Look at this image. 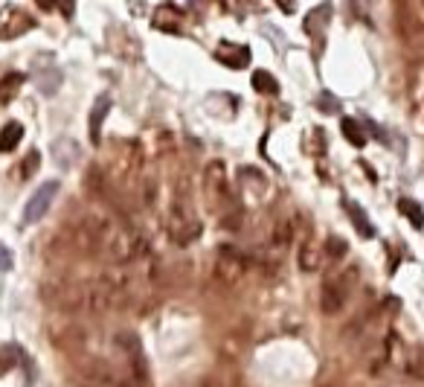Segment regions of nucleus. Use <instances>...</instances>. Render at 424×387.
Listing matches in <instances>:
<instances>
[{"instance_id": "f257e3e1", "label": "nucleus", "mask_w": 424, "mask_h": 387, "mask_svg": "<svg viewBox=\"0 0 424 387\" xmlns=\"http://www.w3.org/2000/svg\"><path fill=\"white\" fill-rule=\"evenodd\" d=\"M204 198L209 204V210L215 213V218L227 230L242 227V207H238V201L233 196L227 166H224L221 160H209L206 163V169H204Z\"/></svg>"}, {"instance_id": "f03ea898", "label": "nucleus", "mask_w": 424, "mask_h": 387, "mask_svg": "<svg viewBox=\"0 0 424 387\" xmlns=\"http://www.w3.org/2000/svg\"><path fill=\"white\" fill-rule=\"evenodd\" d=\"M201 218H197L192 201L186 198V192H183V187H177L172 204H168V213H166V233L168 239H172L175 245L186 247L192 245L197 236H201Z\"/></svg>"}, {"instance_id": "7ed1b4c3", "label": "nucleus", "mask_w": 424, "mask_h": 387, "mask_svg": "<svg viewBox=\"0 0 424 387\" xmlns=\"http://www.w3.org/2000/svg\"><path fill=\"white\" fill-rule=\"evenodd\" d=\"M355 280H358L355 268H343V271H334L331 276H326V283H322V300H320L322 312L326 314L340 312L351 297V285H355Z\"/></svg>"}, {"instance_id": "20e7f679", "label": "nucleus", "mask_w": 424, "mask_h": 387, "mask_svg": "<svg viewBox=\"0 0 424 387\" xmlns=\"http://www.w3.org/2000/svg\"><path fill=\"white\" fill-rule=\"evenodd\" d=\"M247 256L242 251H235V247L230 245H221L218 247V254H215V280L224 283V285H238V283H244V276H247Z\"/></svg>"}, {"instance_id": "39448f33", "label": "nucleus", "mask_w": 424, "mask_h": 387, "mask_svg": "<svg viewBox=\"0 0 424 387\" xmlns=\"http://www.w3.org/2000/svg\"><path fill=\"white\" fill-rule=\"evenodd\" d=\"M35 26H38V21L15 3H6L3 9H0V41H15L26 32H32Z\"/></svg>"}, {"instance_id": "423d86ee", "label": "nucleus", "mask_w": 424, "mask_h": 387, "mask_svg": "<svg viewBox=\"0 0 424 387\" xmlns=\"http://www.w3.org/2000/svg\"><path fill=\"white\" fill-rule=\"evenodd\" d=\"M331 15H334V6L331 3H320V6L311 9L305 15V21H302V32L314 41V55L322 53V41H326V30L331 23Z\"/></svg>"}, {"instance_id": "0eeeda50", "label": "nucleus", "mask_w": 424, "mask_h": 387, "mask_svg": "<svg viewBox=\"0 0 424 387\" xmlns=\"http://www.w3.org/2000/svg\"><path fill=\"white\" fill-rule=\"evenodd\" d=\"M59 189L61 184L59 181H47V184H41L35 189V196L26 201V210H23V225H35V221H41L47 216L50 210V204L55 201V196H59Z\"/></svg>"}, {"instance_id": "6e6552de", "label": "nucleus", "mask_w": 424, "mask_h": 387, "mask_svg": "<svg viewBox=\"0 0 424 387\" xmlns=\"http://www.w3.org/2000/svg\"><path fill=\"white\" fill-rule=\"evenodd\" d=\"M108 41H110V50H114L122 62L137 64L139 59H143V47H139V41L128 30H122V26H110V30H108Z\"/></svg>"}, {"instance_id": "1a4fd4ad", "label": "nucleus", "mask_w": 424, "mask_h": 387, "mask_svg": "<svg viewBox=\"0 0 424 387\" xmlns=\"http://www.w3.org/2000/svg\"><path fill=\"white\" fill-rule=\"evenodd\" d=\"M212 55H215L218 64L230 67V70H244L250 64V47L235 44V41H218V47L212 50Z\"/></svg>"}, {"instance_id": "9d476101", "label": "nucleus", "mask_w": 424, "mask_h": 387, "mask_svg": "<svg viewBox=\"0 0 424 387\" xmlns=\"http://www.w3.org/2000/svg\"><path fill=\"white\" fill-rule=\"evenodd\" d=\"M154 30L160 32H180L183 30V12L175 6V3H160L157 9H154Z\"/></svg>"}, {"instance_id": "9b49d317", "label": "nucleus", "mask_w": 424, "mask_h": 387, "mask_svg": "<svg viewBox=\"0 0 424 387\" xmlns=\"http://www.w3.org/2000/svg\"><path fill=\"white\" fill-rule=\"evenodd\" d=\"M110 108H114V102H110L108 93L96 96V102H93V108H90V122H88V131H90V143H93V146L102 140V122L108 120Z\"/></svg>"}, {"instance_id": "f8f14e48", "label": "nucleus", "mask_w": 424, "mask_h": 387, "mask_svg": "<svg viewBox=\"0 0 424 387\" xmlns=\"http://www.w3.org/2000/svg\"><path fill=\"white\" fill-rule=\"evenodd\" d=\"M343 207H346L351 225H355V230L360 233V236H363V239H372V236H375V227H372L369 216L363 213V207H360L358 201H351V198H343Z\"/></svg>"}, {"instance_id": "ddd939ff", "label": "nucleus", "mask_w": 424, "mask_h": 387, "mask_svg": "<svg viewBox=\"0 0 424 387\" xmlns=\"http://www.w3.org/2000/svg\"><path fill=\"white\" fill-rule=\"evenodd\" d=\"M52 158L59 166H64V169H70L76 160H79V146L76 140H70V137H59V140L52 143Z\"/></svg>"}, {"instance_id": "4468645a", "label": "nucleus", "mask_w": 424, "mask_h": 387, "mask_svg": "<svg viewBox=\"0 0 424 387\" xmlns=\"http://www.w3.org/2000/svg\"><path fill=\"white\" fill-rule=\"evenodd\" d=\"M23 82H26L23 73H6L3 79H0V108L15 100V96L21 93V88H23Z\"/></svg>"}, {"instance_id": "2eb2a0df", "label": "nucleus", "mask_w": 424, "mask_h": 387, "mask_svg": "<svg viewBox=\"0 0 424 387\" xmlns=\"http://www.w3.org/2000/svg\"><path fill=\"white\" fill-rule=\"evenodd\" d=\"M35 82H38L41 93H55V91H59V85H61V70L55 64H50V70H47V67H38Z\"/></svg>"}, {"instance_id": "dca6fc26", "label": "nucleus", "mask_w": 424, "mask_h": 387, "mask_svg": "<svg viewBox=\"0 0 424 387\" xmlns=\"http://www.w3.org/2000/svg\"><path fill=\"white\" fill-rule=\"evenodd\" d=\"M398 213H401L416 230H424V210H421V204H416L413 198H398Z\"/></svg>"}, {"instance_id": "f3484780", "label": "nucleus", "mask_w": 424, "mask_h": 387, "mask_svg": "<svg viewBox=\"0 0 424 387\" xmlns=\"http://www.w3.org/2000/svg\"><path fill=\"white\" fill-rule=\"evenodd\" d=\"M23 137V126L21 122H6L3 131H0V151H15Z\"/></svg>"}, {"instance_id": "a211bd4d", "label": "nucleus", "mask_w": 424, "mask_h": 387, "mask_svg": "<svg viewBox=\"0 0 424 387\" xmlns=\"http://www.w3.org/2000/svg\"><path fill=\"white\" fill-rule=\"evenodd\" d=\"M253 88H256L259 93H264V96H276L279 93V82H276L273 73L256 70V73H253Z\"/></svg>"}, {"instance_id": "6ab92c4d", "label": "nucleus", "mask_w": 424, "mask_h": 387, "mask_svg": "<svg viewBox=\"0 0 424 387\" xmlns=\"http://www.w3.org/2000/svg\"><path fill=\"white\" fill-rule=\"evenodd\" d=\"M340 129H343V137L351 143V146H358V149H363L366 146V134H363V129H360V122L358 120H343L340 122Z\"/></svg>"}, {"instance_id": "aec40b11", "label": "nucleus", "mask_w": 424, "mask_h": 387, "mask_svg": "<svg viewBox=\"0 0 424 387\" xmlns=\"http://www.w3.org/2000/svg\"><path fill=\"white\" fill-rule=\"evenodd\" d=\"M300 268L302 271H317L320 268V251L311 242H305L302 251H300Z\"/></svg>"}, {"instance_id": "412c9836", "label": "nucleus", "mask_w": 424, "mask_h": 387, "mask_svg": "<svg viewBox=\"0 0 424 387\" xmlns=\"http://www.w3.org/2000/svg\"><path fill=\"white\" fill-rule=\"evenodd\" d=\"M18 358H21V350H18V347H12V343H3V347H0V376L15 367V364H18Z\"/></svg>"}, {"instance_id": "4be33fe9", "label": "nucleus", "mask_w": 424, "mask_h": 387, "mask_svg": "<svg viewBox=\"0 0 424 387\" xmlns=\"http://www.w3.org/2000/svg\"><path fill=\"white\" fill-rule=\"evenodd\" d=\"M346 251H349L346 239H340V236H329V239H326V256H329V259H343Z\"/></svg>"}, {"instance_id": "5701e85b", "label": "nucleus", "mask_w": 424, "mask_h": 387, "mask_svg": "<svg viewBox=\"0 0 424 387\" xmlns=\"http://www.w3.org/2000/svg\"><path fill=\"white\" fill-rule=\"evenodd\" d=\"M38 166H41V151H30V158H26L21 163V175H23V181L26 178H32L38 172Z\"/></svg>"}, {"instance_id": "b1692460", "label": "nucleus", "mask_w": 424, "mask_h": 387, "mask_svg": "<svg viewBox=\"0 0 424 387\" xmlns=\"http://www.w3.org/2000/svg\"><path fill=\"white\" fill-rule=\"evenodd\" d=\"M317 105L322 108V114H337V111H340V102H337L334 96H329V93H322L317 100Z\"/></svg>"}, {"instance_id": "393cba45", "label": "nucleus", "mask_w": 424, "mask_h": 387, "mask_svg": "<svg viewBox=\"0 0 424 387\" xmlns=\"http://www.w3.org/2000/svg\"><path fill=\"white\" fill-rule=\"evenodd\" d=\"M349 3H355V15L363 23H369V9H366V0H349Z\"/></svg>"}, {"instance_id": "a878e982", "label": "nucleus", "mask_w": 424, "mask_h": 387, "mask_svg": "<svg viewBox=\"0 0 424 387\" xmlns=\"http://www.w3.org/2000/svg\"><path fill=\"white\" fill-rule=\"evenodd\" d=\"M55 6L61 9V15H64V18H73V12H76V0H55Z\"/></svg>"}, {"instance_id": "bb28decb", "label": "nucleus", "mask_w": 424, "mask_h": 387, "mask_svg": "<svg viewBox=\"0 0 424 387\" xmlns=\"http://www.w3.org/2000/svg\"><path fill=\"white\" fill-rule=\"evenodd\" d=\"M12 268V254L6 245H0V271H9Z\"/></svg>"}, {"instance_id": "cd10ccee", "label": "nucleus", "mask_w": 424, "mask_h": 387, "mask_svg": "<svg viewBox=\"0 0 424 387\" xmlns=\"http://www.w3.org/2000/svg\"><path fill=\"white\" fill-rule=\"evenodd\" d=\"M276 6L285 12V15H293V12H296V0H276Z\"/></svg>"}, {"instance_id": "c85d7f7f", "label": "nucleus", "mask_w": 424, "mask_h": 387, "mask_svg": "<svg viewBox=\"0 0 424 387\" xmlns=\"http://www.w3.org/2000/svg\"><path fill=\"white\" fill-rule=\"evenodd\" d=\"M35 3L44 9V12H50V9H55V0H35Z\"/></svg>"}, {"instance_id": "c756f323", "label": "nucleus", "mask_w": 424, "mask_h": 387, "mask_svg": "<svg viewBox=\"0 0 424 387\" xmlns=\"http://www.w3.org/2000/svg\"><path fill=\"white\" fill-rule=\"evenodd\" d=\"M238 3H242V6H256L259 0H238Z\"/></svg>"}, {"instance_id": "7c9ffc66", "label": "nucleus", "mask_w": 424, "mask_h": 387, "mask_svg": "<svg viewBox=\"0 0 424 387\" xmlns=\"http://www.w3.org/2000/svg\"><path fill=\"white\" fill-rule=\"evenodd\" d=\"M421 3H424V0H421Z\"/></svg>"}]
</instances>
